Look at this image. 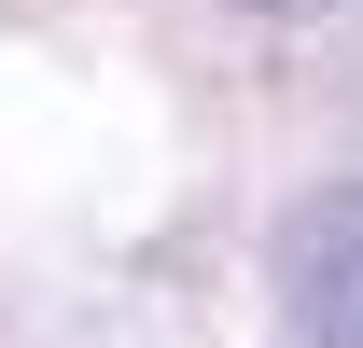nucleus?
I'll use <instances>...</instances> for the list:
<instances>
[{
  "mask_svg": "<svg viewBox=\"0 0 363 348\" xmlns=\"http://www.w3.org/2000/svg\"><path fill=\"white\" fill-rule=\"evenodd\" d=\"M279 306L308 348H363V181H335L279 223Z\"/></svg>",
  "mask_w": 363,
  "mask_h": 348,
  "instance_id": "nucleus-1",
  "label": "nucleus"
},
{
  "mask_svg": "<svg viewBox=\"0 0 363 348\" xmlns=\"http://www.w3.org/2000/svg\"><path fill=\"white\" fill-rule=\"evenodd\" d=\"M252 14H335V0H252Z\"/></svg>",
  "mask_w": 363,
  "mask_h": 348,
  "instance_id": "nucleus-2",
  "label": "nucleus"
}]
</instances>
